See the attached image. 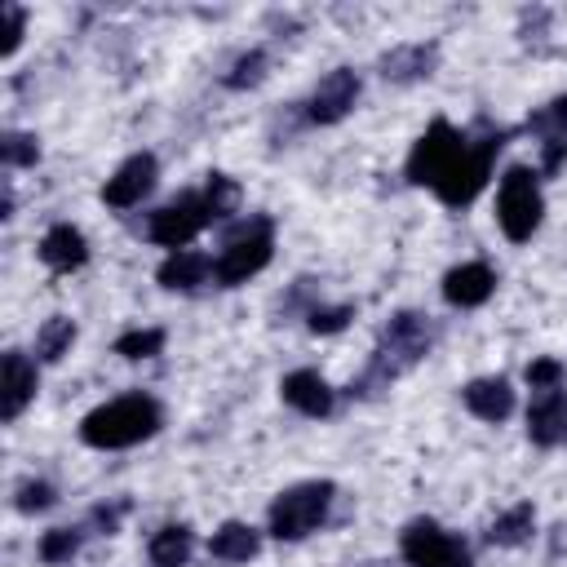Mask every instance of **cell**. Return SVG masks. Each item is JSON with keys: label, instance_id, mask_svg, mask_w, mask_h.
Returning a JSON list of instances; mask_svg holds the SVG:
<instances>
[{"label": "cell", "instance_id": "obj_1", "mask_svg": "<svg viewBox=\"0 0 567 567\" xmlns=\"http://www.w3.org/2000/svg\"><path fill=\"white\" fill-rule=\"evenodd\" d=\"M425 350H430V323H425V315L399 310V315L381 328L377 350H372V359H368V372L350 385V394H372L377 385H390V381H394L399 372H408Z\"/></svg>", "mask_w": 567, "mask_h": 567}, {"label": "cell", "instance_id": "obj_2", "mask_svg": "<svg viewBox=\"0 0 567 567\" xmlns=\"http://www.w3.org/2000/svg\"><path fill=\"white\" fill-rule=\"evenodd\" d=\"M159 421H164V412L151 394H124V399H111V403L93 408L80 421V439L89 447L115 452V447H133V443L151 439L159 430Z\"/></svg>", "mask_w": 567, "mask_h": 567}, {"label": "cell", "instance_id": "obj_3", "mask_svg": "<svg viewBox=\"0 0 567 567\" xmlns=\"http://www.w3.org/2000/svg\"><path fill=\"white\" fill-rule=\"evenodd\" d=\"M270 248H275V221H270L266 213L239 221V226L226 235V244H221V252H217V261H213V279H217L221 288H235V284L252 279L257 270H266Z\"/></svg>", "mask_w": 567, "mask_h": 567}, {"label": "cell", "instance_id": "obj_4", "mask_svg": "<svg viewBox=\"0 0 567 567\" xmlns=\"http://www.w3.org/2000/svg\"><path fill=\"white\" fill-rule=\"evenodd\" d=\"M332 496H337V487L328 478H310V483L279 492L270 505V536L275 540H301V536L319 532L328 509H332Z\"/></svg>", "mask_w": 567, "mask_h": 567}, {"label": "cell", "instance_id": "obj_5", "mask_svg": "<svg viewBox=\"0 0 567 567\" xmlns=\"http://www.w3.org/2000/svg\"><path fill=\"white\" fill-rule=\"evenodd\" d=\"M540 213H545V199H540L536 173H532L527 164L505 168L501 190H496V221H501L505 239H514V244L532 239L536 226H540Z\"/></svg>", "mask_w": 567, "mask_h": 567}, {"label": "cell", "instance_id": "obj_6", "mask_svg": "<svg viewBox=\"0 0 567 567\" xmlns=\"http://www.w3.org/2000/svg\"><path fill=\"white\" fill-rule=\"evenodd\" d=\"M505 146V133H487V137H465V151H461V159L452 164V173L434 186V195L447 204V208H465V204H474L478 199V190L487 186V177H492V159H496V151Z\"/></svg>", "mask_w": 567, "mask_h": 567}, {"label": "cell", "instance_id": "obj_7", "mask_svg": "<svg viewBox=\"0 0 567 567\" xmlns=\"http://www.w3.org/2000/svg\"><path fill=\"white\" fill-rule=\"evenodd\" d=\"M461 151H465V133H456L447 120H434V124L416 137L412 155H408V182H416V186H439V182L452 173V164L461 159Z\"/></svg>", "mask_w": 567, "mask_h": 567}, {"label": "cell", "instance_id": "obj_8", "mask_svg": "<svg viewBox=\"0 0 567 567\" xmlns=\"http://www.w3.org/2000/svg\"><path fill=\"white\" fill-rule=\"evenodd\" d=\"M408 567H474L465 540H456L452 532H443L434 518H412L403 527V540H399Z\"/></svg>", "mask_w": 567, "mask_h": 567}, {"label": "cell", "instance_id": "obj_9", "mask_svg": "<svg viewBox=\"0 0 567 567\" xmlns=\"http://www.w3.org/2000/svg\"><path fill=\"white\" fill-rule=\"evenodd\" d=\"M208 221H213V217H208V208H204V195L186 190V195H177V199H168L164 208H155V213H151L146 235H151L155 244H164V248L182 252V248H186V244H190Z\"/></svg>", "mask_w": 567, "mask_h": 567}, {"label": "cell", "instance_id": "obj_10", "mask_svg": "<svg viewBox=\"0 0 567 567\" xmlns=\"http://www.w3.org/2000/svg\"><path fill=\"white\" fill-rule=\"evenodd\" d=\"M359 75L350 71V66H337V71H328L319 84H315V93H310V102H306V120L310 124H337V120H346L350 111H354V102H359Z\"/></svg>", "mask_w": 567, "mask_h": 567}, {"label": "cell", "instance_id": "obj_11", "mask_svg": "<svg viewBox=\"0 0 567 567\" xmlns=\"http://www.w3.org/2000/svg\"><path fill=\"white\" fill-rule=\"evenodd\" d=\"M155 173H159V164H155V155H146V151H137V155H128L111 177H106V186H102V199L111 204V208H133V204H142L146 195H151V186H155Z\"/></svg>", "mask_w": 567, "mask_h": 567}, {"label": "cell", "instance_id": "obj_12", "mask_svg": "<svg viewBox=\"0 0 567 567\" xmlns=\"http://www.w3.org/2000/svg\"><path fill=\"white\" fill-rule=\"evenodd\" d=\"M527 128L540 137V168L545 173H558L563 159H567V93L554 97L549 106L532 111L527 115Z\"/></svg>", "mask_w": 567, "mask_h": 567}, {"label": "cell", "instance_id": "obj_13", "mask_svg": "<svg viewBox=\"0 0 567 567\" xmlns=\"http://www.w3.org/2000/svg\"><path fill=\"white\" fill-rule=\"evenodd\" d=\"M492 292H496V270H492L487 261H465V266H452V270L443 275V297H447V306H456V310H474V306H483Z\"/></svg>", "mask_w": 567, "mask_h": 567}, {"label": "cell", "instance_id": "obj_14", "mask_svg": "<svg viewBox=\"0 0 567 567\" xmlns=\"http://www.w3.org/2000/svg\"><path fill=\"white\" fill-rule=\"evenodd\" d=\"M527 439L536 447H558L567 443V394L563 390H540L527 408Z\"/></svg>", "mask_w": 567, "mask_h": 567}, {"label": "cell", "instance_id": "obj_15", "mask_svg": "<svg viewBox=\"0 0 567 567\" xmlns=\"http://www.w3.org/2000/svg\"><path fill=\"white\" fill-rule=\"evenodd\" d=\"M279 394H284V403L297 408L301 416H328L332 403H337L332 385H328L315 368H297V372H288V377L279 381Z\"/></svg>", "mask_w": 567, "mask_h": 567}, {"label": "cell", "instance_id": "obj_16", "mask_svg": "<svg viewBox=\"0 0 567 567\" xmlns=\"http://www.w3.org/2000/svg\"><path fill=\"white\" fill-rule=\"evenodd\" d=\"M0 372H4V390H0V416H4V421H18V416H22V408L35 399V363H31L22 350H4Z\"/></svg>", "mask_w": 567, "mask_h": 567}, {"label": "cell", "instance_id": "obj_17", "mask_svg": "<svg viewBox=\"0 0 567 567\" xmlns=\"http://www.w3.org/2000/svg\"><path fill=\"white\" fill-rule=\"evenodd\" d=\"M40 261H44L49 270H80V266L89 261V239H84L71 221H58V226H49L44 239H40Z\"/></svg>", "mask_w": 567, "mask_h": 567}, {"label": "cell", "instance_id": "obj_18", "mask_svg": "<svg viewBox=\"0 0 567 567\" xmlns=\"http://www.w3.org/2000/svg\"><path fill=\"white\" fill-rule=\"evenodd\" d=\"M461 399H465V408H470L478 421H492V425L514 412V390H509L505 377H478V381H470V385L461 390Z\"/></svg>", "mask_w": 567, "mask_h": 567}, {"label": "cell", "instance_id": "obj_19", "mask_svg": "<svg viewBox=\"0 0 567 567\" xmlns=\"http://www.w3.org/2000/svg\"><path fill=\"white\" fill-rule=\"evenodd\" d=\"M434 62H439V44H399L381 58V75L394 84H412V80H425Z\"/></svg>", "mask_w": 567, "mask_h": 567}, {"label": "cell", "instance_id": "obj_20", "mask_svg": "<svg viewBox=\"0 0 567 567\" xmlns=\"http://www.w3.org/2000/svg\"><path fill=\"white\" fill-rule=\"evenodd\" d=\"M208 275H213V261H208L204 252H190V248L168 252V257L159 261V270H155V279H159L164 288H173V292H190V288H199Z\"/></svg>", "mask_w": 567, "mask_h": 567}, {"label": "cell", "instance_id": "obj_21", "mask_svg": "<svg viewBox=\"0 0 567 567\" xmlns=\"http://www.w3.org/2000/svg\"><path fill=\"white\" fill-rule=\"evenodd\" d=\"M257 549H261V536L248 523H221L208 540V554L221 563H248V558H257Z\"/></svg>", "mask_w": 567, "mask_h": 567}, {"label": "cell", "instance_id": "obj_22", "mask_svg": "<svg viewBox=\"0 0 567 567\" xmlns=\"http://www.w3.org/2000/svg\"><path fill=\"white\" fill-rule=\"evenodd\" d=\"M190 549H195V532L186 523H164L151 536V545H146V554H151L155 567H186Z\"/></svg>", "mask_w": 567, "mask_h": 567}, {"label": "cell", "instance_id": "obj_23", "mask_svg": "<svg viewBox=\"0 0 567 567\" xmlns=\"http://www.w3.org/2000/svg\"><path fill=\"white\" fill-rule=\"evenodd\" d=\"M532 527H536V509L523 501V505H509L505 514H496V518H492L487 540H492V545H501V549H514V545H523V540L532 536Z\"/></svg>", "mask_w": 567, "mask_h": 567}, {"label": "cell", "instance_id": "obj_24", "mask_svg": "<svg viewBox=\"0 0 567 567\" xmlns=\"http://www.w3.org/2000/svg\"><path fill=\"white\" fill-rule=\"evenodd\" d=\"M71 341H75V323H71L66 315H53V319H44V328L35 332V354H40L44 363H58V359L71 350Z\"/></svg>", "mask_w": 567, "mask_h": 567}, {"label": "cell", "instance_id": "obj_25", "mask_svg": "<svg viewBox=\"0 0 567 567\" xmlns=\"http://www.w3.org/2000/svg\"><path fill=\"white\" fill-rule=\"evenodd\" d=\"M204 208H208V217H213V221L230 217V213L239 208V186H235L226 173H213V177H208V186H204Z\"/></svg>", "mask_w": 567, "mask_h": 567}, {"label": "cell", "instance_id": "obj_26", "mask_svg": "<svg viewBox=\"0 0 567 567\" xmlns=\"http://www.w3.org/2000/svg\"><path fill=\"white\" fill-rule=\"evenodd\" d=\"M159 350H164V328H133V332L115 337L120 359H155Z\"/></svg>", "mask_w": 567, "mask_h": 567}, {"label": "cell", "instance_id": "obj_27", "mask_svg": "<svg viewBox=\"0 0 567 567\" xmlns=\"http://www.w3.org/2000/svg\"><path fill=\"white\" fill-rule=\"evenodd\" d=\"M75 549H80V527H53L40 536V563H49V567L71 563Z\"/></svg>", "mask_w": 567, "mask_h": 567}, {"label": "cell", "instance_id": "obj_28", "mask_svg": "<svg viewBox=\"0 0 567 567\" xmlns=\"http://www.w3.org/2000/svg\"><path fill=\"white\" fill-rule=\"evenodd\" d=\"M40 159V142L31 133H4L0 137V164L4 168H31Z\"/></svg>", "mask_w": 567, "mask_h": 567}, {"label": "cell", "instance_id": "obj_29", "mask_svg": "<svg viewBox=\"0 0 567 567\" xmlns=\"http://www.w3.org/2000/svg\"><path fill=\"white\" fill-rule=\"evenodd\" d=\"M261 75H266V53H261V49H248V53H239L235 66L226 71V84H230V89H252Z\"/></svg>", "mask_w": 567, "mask_h": 567}, {"label": "cell", "instance_id": "obj_30", "mask_svg": "<svg viewBox=\"0 0 567 567\" xmlns=\"http://www.w3.org/2000/svg\"><path fill=\"white\" fill-rule=\"evenodd\" d=\"M58 501V492H53V483H44V478H27V483H18V492H13V505L22 509V514H40V509H49Z\"/></svg>", "mask_w": 567, "mask_h": 567}, {"label": "cell", "instance_id": "obj_31", "mask_svg": "<svg viewBox=\"0 0 567 567\" xmlns=\"http://www.w3.org/2000/svg\"><path fill=\"white\" fill-rule=\"evenodd\" d=\"M350 319H354V306H310L306 310L310 332H341Z\"/></svg>", "mask_w": 567, "mask_h": 567}, {"label": "cell", "instance_id": "obj_32", "mask_svg": "<svg viewBox=\"0 0 567 567\" xmlns=\"http://www.w3.org/2000/svg\"><path fill=\"white\" fill-rule=\"evenodd\" d=\"M0 18H4V40H0V58H13L18 44H22V31H27V13L18 4H0Z\"/></svg>", "mask_w": 567, "mask_h": 567}, {"label": "cell", "instance_id": "obj_33", "mask_svg": "<svg viewBox=\"0 0 567 567\" xmlns=\"http://www.w3.org/2000/svg\"><path fill=\"white\" fill-rule=\"evenodd\" d=\"M523 377H527V385H532L536 394H540V390H558V385H563V363H558V359H532Z\"/></svg>", "mask_w": 567, "mask_h": 567}, {"label": "cell", "instance_id": "obj_34", "mask_svg": "<svg viewBox=\"0 0 567 567\" xmlns=\"http://www.w3.org/2000/svg\"><path fill=\"white\" fill-rule=\"evenodd\" d=\"M124 509H128L124 501H120V505H97V509H93L89 518H93V523H97L102 532H115V523H120V514H124Z\"/></svg>", "mask_w": 567, "mask_h": 567}, {"label": "cell", "instance_id": "obj_35", "mask_svg": "<svg viewBox=\"0 0 567 567\" xmlns=\"http://www.w3.org/2000/svg\"><path fill=\"white\" fill-rule=\"evenodd\" d=\"M563 554H567V523H558L549 536V558H563Z\"/></svg>", "mask_w": 567, "mask_h": 567}]
</instances>
